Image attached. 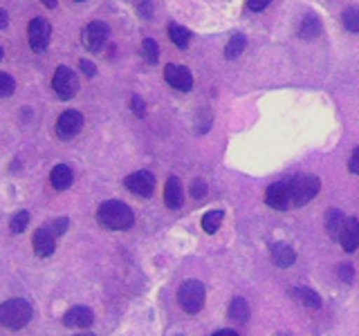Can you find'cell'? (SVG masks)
<instances>
[{"instance_id":"1","label":"cell","mask_w":359,"mask_h":336,"mask_svg":"<svg viewBox=\"0 0 359 336\" xmlns=\"http://www.w3.org/2000/svg\"><path fill=\"white\" fill-rule=\"evenodd\" d=\"M97 220L104 229H110V231H126L133 227L135 222V216L128 204H123L119 200H108L104 204L99 206L97 211Z\"/></svg>"},{"instance_id":"2","label":"cell","mask_w":359,"mask_h":336,"mask_svg":"<svg viewBox=\"0 0 359 336\" xmlns=\"http://www.w3.org/2000/svg\"><path fill=\"white\" fill-rule=\"evenodd\" d=\"M34 309L25 298H9L0 305V325L5 330H22L32 321Z\"/></svg>"},{"instance_id":"3","label":"cell","mask_w":359,"mask_h":336,"mask_svg":"<svg viewBox=\"0 0 359 336\" xmlns=\"http://www.w3.org/2000/svg\"><path fill=\"white\" fill-rule=\"evenodd\" d=\"M290 186V200L294 206H306L308 202H312L319 195L321 182L317 175H308V173H299L287 182Z\"/></svg>"},{"instance_id":"4","label":"cell","mask_w":359,"mask_h":336,"mask_svg":"<svg viewBox=\"0 0 359 336\" xmlns=\"http://www.w3.org/2000/svg\"><path fill=\"white\" fill-rule=\"evenodd\" d=\"M205 298H207L205 285L196 278L184 280L177 289V302L187 314H198L202 307H205Z\"/></svg>"},{"instance_id":"5","label":"cell","mask_w":359,"mask_h":336,"mask_svg":"<svg viewBox=\"0 0 359 336\" xmlns=\"http://www.w3.org/2000/svg\"><path fill=\"white\" fill-rule=\"evenodd\" d=\"M52 88H54V92L59 94V99L67 101V99L76 97V92H79V76L74 74L72 67L59 65L54 72V78H52Z\"/></svg>"},{"instance_id":"6","label":"cell","mask_w":359,"mask_h":336,"mask_svg":"<svg viewBox=\"0 0 359 336\" xmlns=\"http://www.w3.org/2000/svg\"><path fill=\"white\" fill-rule=\"evenodd\" d=\"M50 38H52V27L50 22L45 18H32L29 20V27H27V41H29V48L36 52V54H43L48 50L50 45Z\"/></svg>"},{"instance_id":"7","label":"cell","mask_w":359,"mask_h":336,"mask_svg":"<svg viewBox=\"0 0 359 336\" xmlns=\"http://www.w3.org/2000/svg\"><path fill=\"white\" fill-rule=\"evenodd\" d=\"M81 41L86 45V50H90V52H101V50H104L106 41H108V25H106V22H101V20L88 22V25L83 27Z\"/></svg>"},{"instance_id":"8","label":"cell","mask_w":359,"mask_h":336,"mask_svg":"<svg viewBox=\"0 0 359 336\" xmlns=\"http://www.w3.org/2000/svg\"><path fill=\"white\" fill-rule=\"evenodd\" d=\"M81 128H83V115L76 110H65L63 115L56 119V134L65 141L81 132Z\"/></svg>"},{"instance_id":"9","label":"cell","mask_w":359,"mask_h":336,"mask_svg":"<svg viewBox=\"0 0 359 336\" xmlns=\"http://www.w3.org/2000/svg\"><path fill=\"white\" fill-rule=\"evenodd\" d=\"M123 184H126V188L137 197H151L155 188V177L149 171H135L123 179Z\"/></svg>"},{"instance_id":"10","label":"cell","mask_w":359,"mask_h":336,"mask_svg":"<svg viewBox=\"0 0 359 336\" xmlns=\"http://www.w3.org/2000/svg\"><path fill=\"white\" fill-rule=\"evenodd\" d=\"M164 78L166 83L180 90V92H189L194 88V74H191L184 65H177V63H168L164 67Z\"/></svg>"},{"instance_id":"11","label":"cell","mask_w":359,"mask_h":336,"mask_svg":"<svg viewBox=\"0 0 359 336\" xmlns=\"http://www.w3.org/2000/svg\"><path fill=\"white\" fill-rule=\"evenodd\" d=\"M265 204L274 211H287L292 200H290V186L287 182H274L265 190Z\"/></svg>"},{"instance_id":"12","label":"cell","mask_w":359,"mask_h":336,"mask_svg":"<svg viewBox=\"0 0 359 336\" xmlns=\"http://www.w3.org/2000/svg\"><path fill=\"white\" fill-rule=\"evenodd\" d=\"M32 244H34V253H36L39 258H48L56 249V235L52 233V229L48 227V224H43V227L36 229V233H34Z\"/></svg>"},{"instance_id":"13","label":"cell","mask_w":359,"mask_h":336,"mask_svg":"<svg viewBox=\"0 0 359 336\" xmlns=\"http://www.w3.org/2000/svg\"><path fill=\"white\" fill-rule=\"evenodd\" d=\"M93 323H95L93 309L83 307V305H76L72 309H67L65 316H63V325H65V328H72V330H86Z\"/></svg>"},{"instance_id":"14","label":"cell","mask_w":359,"mask_h":336,"mask_svg":"<svg viewBox=\"0 0 359 336\" xmlns=\"http://www.w3.org/2000/svg\"><path fill=\"white\" fill-rule=\"evenodd\" d=\"M164 204L173 211L182 209V204H184V188H182V182H180L175 175L168 177L166 184H164Z\"/></svg>"},{"instance_id":"15","label":"cell","mask_w":359,"mask_h":336,"mask_svg":"<svg viewBox=\"0 0 359 336\" xmlns=\"http://www.w3.org/2000/svg\"><path fill=\"white\" fill-rule=\"evenodd\" d=\"M339 244L344 246V251L353 253L359 246V220L357 218H346L344 231L339 235Z\"/></svg>"},{"instance_id":"16","label":"cell","mask_w":359,"mask_h":336,"mask_svg":"<svg viewBox=\"0 0 359 336\" xmlns=\"http://www.w3.org/2000/svg\"><path fill=\"white\" fill-rule=\"evenodd\" d=\"M269 255H272V262L280 269H287L294 265L297 260V253L294 249L287 244V242H274L272 244V249H269Z\"/></svg>"},{"instance_id":"17","label":"cell","mask_w":359,"mask_h":336,"mask_svg":"<svg viewBox=\"0 0 359 336\" xmlns=\"http://www.w3.org/2000/svg\"><path fill=\"white\" fill-rule=\"evenodd\" d=\"M344 224H346V218L339 209H330L325 213V233H328V238L339 242V235L344 231Z\"/></svg>"},{"instance_id":"18","label":"cell","mask_w":359,"mask_h":336,"mask_svg":"<svg viewBox=\"0 0 359 336\" xmlns=\"http://www.w3.org/2000/svg\"><path fill=\"white\" fill-rule=\"evenodd\" d=\"M50 182L56 190H65V188H70L72 182H74V173H72V168L67 166V164H59V166H54L52 168V173H50Z\"/></svg>"},{"instance_id":"19","label":"cell","mask_w":359,"mask_h":336,"mask_svg":"<svg viewBox=\"0 0 359 336\" xmlns=\"http://www.w3.org/2000/svg\"><path fill=\"white\" fill-rule=\"evenodd\" d=\"M292 296H294L303 307L308 309H319L321 307V296L317 291H312L310 287H294L292 289Z\"/></svg>"},{"instance_id":"20","label":"cell","mask_w":359,"mask_h":336,"mask_svg":"<svg viewBox=\"0 0 359 336\" xmlns=\"http://www.w3.org/2000/svg\"><path fill=\"white\" fill-rule=\"evenodd\" d=\"M319 34H321V20L314 16V14H308L306 18L301 20L299 36L306 38V41H312V38H317Z\"/></svg>"},{"instance_id":"21","label":"cell","mask_w":359,"mask_h":336,"mask_svg":"<svg viewBox=\"0 0 359 336\" xmlns=\"http://www.w3.org/2000/svg\"><path fill=\"white\" fill-rule=\"evenodd\" d=\"M168 36H171L175 48L184 50L189 45V41H191V31L187 27H182V25H177V22H171V25H168Z\"/></svg>"},{"instance_id":"22","label":"cell","mask_w":359,"mask_h":336,"mask_svg":"<svg viewBox=\"0 0 359 336\" xmlns=\"http://www.w3.org/2000/svg\"><path fill=\"white\" fill-rule=\"evenodd\" d=\"M227 316L231 321H238V323H247V318H250V307H247L245 298H233L231 305L227 309Z\"/></svg>"},{"instance_id":"23","label":"cell","mask_w":359,"mask_h":336,"mask_svg":"<svg viewBox=\"0 0 359 336\" xmlns=\"http://www.w3.org/2000/svg\"><path fill=\"white\" fill-rule=\"evenodd\" d=\"M222 220H224V211L213 209V211L205 213V218H202V229H205L207 233H216L220 229Z\"/></svg>"},{"instance_id":"24","label":"cell","mask_w":359,"mask_h":336,"mask_svg":"<svg viewBox=\"0 0 359 336\" xmlns=\"http://www.w3.org/2000/svg\"><path fill=\"white\" fill-rule=\"evenodd\" d=\"M245 45H247V38L243 36V34H233L231 41L227 43V48H224V56H227L229 61L238 59V56L243 54V50H245Z\"/></svg>"},{"instance_id":"25","label":"cell","mask_w":359,"mask_h":336,"mask_svg":"<svg viewBox=\"0 0 359 336\" xmlns=\"http://www.w3.org/2000/svg\"><path fill=\"white\" fill-rule=\"evenodd\" d=\"M341 20H344V27H346L348 31L359 34V7H348V9L344 11Z\"/></svg>"},{"instance_id":"26","label":"cell","mask_w":359,"mask_h":336,"mask_svg":"<svg viewBox=\"0 0 359 336\" xmlns=\"http://www.w3.org/2000/svg\"><path fill=\"white\" fill-rule=\"evenodd\" d=\"M142 56L149 63H157V59H160V48H157V43L153 38L142 41Z\"/></svg>"},{"instance_id":"27","label":"cell","mask_w":359,"mask_h":336,"mask_svg":"<svg viewBox=\"0 0 359 336\" xmlns=\"http://www.w3.org/2000/svg\"><path fill=\"white\" fill-rule=\"evenodd\" d=\"M27 224H29V213L27 211H18L16 216L11 218L9 229H11V233H22L27 229Z\"/></svg>"},{"instance_id":"28","label":"cell","mask_w":359,"mask_h":336,"mask_svg":"<svg viewBox=\"0 0 359 336\" xmlns=\"http://www.w3.org/2000/svg\"><path fill=\"white\" fill-rule=\"evenodd\" d=\"M14 90H16V81L11 78L9 74L5 72H0V99H7L14 94Z\"/></svg>"},{"instance_id":"29","label":"cell","mask_w":359,"mask_h":336,"mask_svg":"<svg viewBox=\"0 0 359 336\" xmlns=\"http://www.w3.org/2000/svg\"><path fill=\"white\" fill-rule=\"evenodd\" d=\"M48 227L52 229L54 235H63L67 231V227H70V220H67V218H56V220H52L48 224Z\"/></svg>"},{"instance_id":"30","label":"cell","mask_w":359,"mask_h":336,"mask_svg":"<svg viewBox=\"0 0 359 336\" xmlns=\"http://www.w3.org/2000/svg\"><path fill=\"white\" fill-rule=\"evenodd\" d=\"M191 195H194L196 200L207 195V182H205V179H194V182H191Z\"/></svg>"},{"instance_id":"31","label":"cell","mask_w":359,"mask_h":336,"mask_svg":"<svg viewBox=\"0 0 359 336\" xmlns=\"http://www.w3.org/2000/svg\"><path fill=\"white\" fill-rule=\"evenodd\" d=\"M337 274H339V278L344 280V283H353V278H355V272H353V267L351 265H339V269H337Z\"/></svg>"},{"instance_id":"32","label":"cell","mask_w":359,"mask_h":336,"mask_svg":"<svg viewBox=\"0 0 359 336\" xmlns=\"http://www.w3.org/2000/svg\"><path fill=\"white\" fill-rule=\"evenodd\" d=\"M348 168H351V173H355V175H359V146L353 150V155H351V162H348Z\"/></svg>"},{"instance_id":"33","label":"cell","mask_w":359,"mask_h":336,"mask_svg":"<svg viewBox=\"0 0 359 336\" xmlns=\"http://www.w3.org/2000/svg\"><path fill=\"white\" fill-rule=\"evenodd\" d=\"M130 106H133V110H135V115H137V117H144L146 108H144V101H142L140 97H133V99H130Z\"/></svg>"},{"instance_id":"34","label":"cell","mask_w":359,"mask_h":336,"mask_svg":"<svg viewBox=\"0 0 359 336\" xmlns=\"http://www.w3.org/2000/svg\"><path fill=\"white\" fill-rule=\"evenodd\" d=\"M272 0H247V7H250L252 11H263Z\"/></svg>"},{"instance_id":"35","label":"cell","mask_w":359,"mask_h":336,"mask_svg":"<svg viewBox=\"0 0 359 336\" xmlns=\"http://www.w3.org/2000/svg\"><path fill=\"white\" fill-rule=\"evenodd\" d=\"M81 67H83V72L88 74V76H95V65L93 63H88V61H81Z\"/></svg>"},{"instance_id":"36","label":"cell","mask_w":359,"mask_h":336,"mask_svg":"<svg viewBox=\"0 0 359 336\" xmlns=\"http://www.w3.org/2000/svg\"><path fill=\"white\" fill-rule=\"evenodd\" d=\"M7 25H9V18H7V14H5V11L0 9V29H5Z\"/></svg>"},{"instance_id":"37","label":"cell","mask_w":359,"mask_h":336,"mask_svg":"<svg viewBox=\"0 0 359 336\" xmlns=\"http://www.w3.org/2000/svg\"><path fill=\"white\" fill-rule=\"evenodd\" d=\"M211 336H238V332H233V330H220V332L211 334Z\"/></svg>"},{"instance_id":"38","label":"cell","mask_w":359,"mask_h":336,"mask_svg":"<svg viewBox=\"0 0 359 336\" xmlns=\"http://www.w3.org/2000/svg\"><path fill=\"white\" fill-rule=\"evenodd\" d=\"M41 3H43L45 7H50V9H54V7H56V3H59V0H41Z\"/></svg>"},{"instance_id":"39","label":"cell","mask_w":359,"mask_h":336,"mask_svg":"<svg viewBox=\"0 0 359 336\" xmlns=\"http://www.w3.org/2000/svg\"><path fill=\"white\" fill-rule=\"evenodd\" d=\"M276 336H294V334H287V332H280V334H276Z\"/></svg>"},{"instance_id":"40","label":"cell","mask_w":359,"mask_h":336,"mask_svg":"<svg viewBox=\"0 0 359 336\" xmlns=\"http://www.w3.org/2000/svg\"><path fill=\"white\" fill-rule=\"evenodd\" d=\"M76 336H95V334H90V332H83V334H76Z\"/></svg>"},{"instance_id":"41","label":"cell","mask_w":359,"mask_h":336,"mask_svg":"<svg viewBox=\"0 0 359 336\" xmlns=\"http://www.w3.org/2000/svg\"><path fill=\"white\" fill-rule=\"evenodd\" d=\"M3 56H5V52H3V48H0V61H3Z\"/></svg>"},{"instance_id":"42","label":"cell","mask_w":359,"mask_h":336,"mask_svg":"<svg viewBox=\"0 0 359 336\" xmlns=\"http://www.w3.org/2000/svg\"><path fill=\"white\" fill-rule=\"evenodd\" d=\"M76 3H83V0H76Z\"/></svg>"}]
</instances>
